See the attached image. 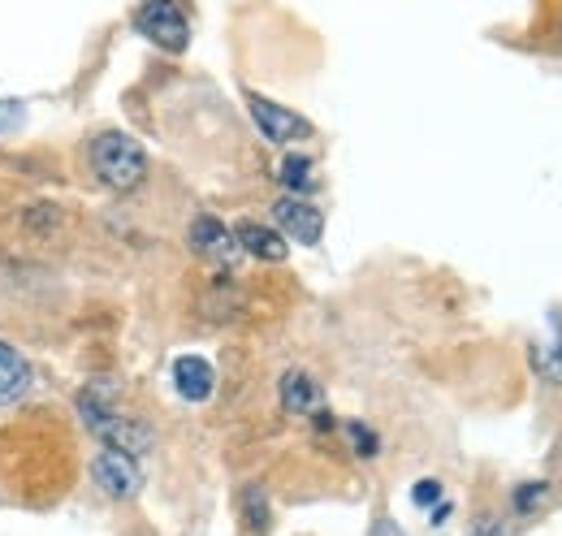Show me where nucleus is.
<instances>
[{"label":"nucleus","mask_w":562,"mask_h":536,"mask_svg":"<svg viewBox=\"0 0 562 536\" xmlns=\"http://www.w3.org/2000/svg\"><path fill=\"white\" fill-rule=\"evenodd\" d=\"M74 411H78V420L87 424V433H91L104 450H122V455L143 459V455L156 446L151 424H143L135 415H122V411H117V386H109V381L82 386L78 399H74Z\"/></svg>","instance_id":"1"},{"label":"nucleus","mask_w":562,"mask_h":536,"mask_svg":"<svg viewBox=\"0 0 562 536\" xmlns=\"http://www.w3.org/2000/svg\"><path fill=\"white\" fill-rule=\"evenodd\" d=\"M87 160H91V174L100 187L109 191H135L147 178V152L135 134L126 131H100L87 147Z\"/></svg>","instance_id":"2"},{"label":"nucleus","mask_w":562,"mask_h":536,"mask_svg":"<svg viewBox=\"0 0 562 536\" xmlns=\"http://www.w3.org/2000/svg\"><path fill=\"white\" fill-rule=\"evenodd\" d=\"M131 26L139 31L147 44L165 48V53H187L191 48V18L182 9V0H143L131 13Z\"/></svg>","instance_id":"3"},{"label":"nucleus","mask_w":562,"mask_h":536,"mask_svg":"<svg viewBox=\"0 0 562 536\" xmlns=\"http://www.w3.org/2000/svg\"><path fill=\"white\" fill-rule=\"evenodd\" d=\"M247 109H251V122H256V131L265 134L269 143H278V147L303 143V138H312V134H316V126H312L303 113L285 109V104L269 100V96H260V91H247Z\"/></svg>","instance_id":"4"},{"label":"nucleus","mask_w":562,"mask_h":536,"mask_svg":"<svg viewBox=\"0 0 562 536\" xmlns=\"http://www.w3.org/2000/svg\"><path fill=\"white\" fill-rule=\"evenodd\" d=\"M87 471H91V484H95L104 498H113V502H131V498H139L143 468H139V459H135V455L100 450Z\"/></svg>","instance_id":"5"},{"label":"nucleus","mask_w":562,"mask_h":536,"mask_svg":"<svg viewBox=\"0 0 562 536\" xmlns=\"http://www.w3.org/2000/svg\"><path fill=\"white\" fill-rule=\"evenodd\" d=\"M273 221L285 234V243H299V247H321L325 238V212L307 196H281L273 203Z\"/></svg>","instance_id":"6"},{"label":"nucleus","mask_w":562,"mask_h":536,"mask_svg":"<svg viewBox=\"0 0 562 536\" xmlns=\"http://www.w3.org/2000/svg\"><path fill=\"white\" fill-rule=\"evenodd\" d=\"M187 247L200 256V260H209L216 268H229L238 260V238H234V230L225 225V221H216L212 212H200L195 221H191V230H187Z\"/></svg>","instance_id":"7"},{"label":"nucleus","mask_w":562,"mask_h":536,"mask_svg":"<svg viewBox=\"0 0 562 536\" xmlns=\"http://www.w3.org/2000/svg\"><path fill=\"white\" fill-rule=\"evenodd\" d=\"M278 394H281V411H285V415L312 420L316 411H325V390H321V381H316L312 372H303V368L281 372Z\"/></svg>","instance_id":"8"},{"label":"nucleus","mask_w":562,"mask_h":536,"mask_svg":"<svg viewBox=\"0 0 562 536\" xmlns=\"http://www.w3.org/2000/svg\"><path fill=\"white\" fill-rule=\"evenodd\" d=\"M173 390H178V399L182 402H209L216 394V372H212V364L204 355H178L173 359Z\"/></svg>","instance_id":"9"},{"label":"nucleus","mask_w":562,"mask_h":536,"mask_svg":"<svg viewBox=\"0 0 562 536\" xmlns=\"http://www.w3.org/2000/svg\"><path fill=\"white\" fill-rule=\"evenodd\" d=\"M35 390V368L26 364V355L0 337V406H13Z\"/></svg>","instance_id":"10"},{"label":"nucleus","mask_w":562,"mask_h":536,"mask_svg":"<svg viewBox=\"0 0 562 536\" xmlns=\"http://www.w3.org/2000/svg\"><path fill=\"white\" fill-rule=\"evenodd\" d=\"M234 238H238V247H243L247 256H256V260H265V265H281V260L290 256V243H285V234H281L278 225L238 221V225H234Z\"/></svg>","instance_id":"11"},{"label":"nucleus","mask_w":562,"mask_h":536,"mask_svg":"<svg viewBox=\"0 0 562 536\" xmlns=\"http://www.w3.org/2000/svg\"><path fill=\"white\" fill-rule=\"evenodd\" d=\"M238 520H243V533L247 536H269L273 511H269L265 484H243V493H238Z\"/></svg>","instance_id":"12"},{"label":"nucleus","mask_w":562,"mask_h":536,"mask_svg":"<svg viewBox=\"0 0 562 536\" xmlns=\"http://www.w3.org/2000/svg\"><path fill=\"white\" fill-rule=\"evenodd\" d=\"M316 165H312V156H303V152H285L278 165V182L290 191V196H312L316 191V174H312Z\"/></svg>","instance_id":"13"},{"label":"nucleus","mask_w":562,"mask_h":536,"mask_svg":"<svg viewBox=\"0 0 562 536\" xmlns=\"http://www.w3.org/2000/svg\"><path fill=\"white\" fill-rule=\"evenodd\" d=\"M342 433H347V442H351V450L359 459H376V455H381V437H376V428H368L363 420H347Z\"/></svg>","instance_id":"14"},{"label":"nucleus","mask_w":562,"mask_h":536,"mask_svg":"<svg viewBox=\"0 0 562 536\" xmlns=\"http://www.w3.org/2000/svg\"><path fill=\"white\" fill-rule=\"evenodd\" d=\"M515 511L519 515H532V511H541L546 502H550V480H524V484H515Z\"/></svg>","instance_id":"15"},{"label":"nucleus","mask_w":562,"mask_h":536,"mask_svg":"<svg viewBox=\"0 0 562 536\" xmlns=\"http://www.w3.org/2000/svg\"><path fill=\"white\" fill-rule=\"evenodd\" d=\"M26 225H31V230H40V234L57 230V225H61V212H57V203H35V208L26 212Z\"/></svg>","instance_id":"16"},{"label":"nucleus","mask_w":562,"mask_h":536,"mask_svg":"<svg viewBox=\"0 0 562 536\" xmlns=\"http://www.w3.org/2000/svg\"><path fill=\"white\" fill-rule=\"evenodd\" d=\"M441 493H446V489H441V480H432V476H424V480L412 484V502L424 506V511H432V506L441 502Z\"/></svg>","instance_id":"17"},{"label":"nucleus","mask_w":562,"mask_h":536,"mask_svg":"<svg viewBox=\"0 0 562 536\" xmlns=\"http://www.w3.org/2000/svg\"><path fill=\"white\" fill-rule=\"evenodd\" d=\"M22 122H26V104L22 100H0V138L13 134Z\"/></svg>","instance_id":"18"},{"label":"nucleus","mask_w":562,"mask_h":536,"mask_svg":"<svg viewBox=\"0 0 562 536\" xmlns=\"http://www.w3.org/2000/svg\"><path fill=\"white\" fill-rule=\"evenodd\" d=\"M368 536H407V533L398 528V520H390V515H376V520H372V528H368Z\"/></svg>","instance_id":"19"},{"label":"nucleus","mask_w":562,"mask_h":536,"mask_svg":"<svg viewBox=\"0 0 562 536\" xmlns=\"http://www.w3.org/2000/svg\"><path fill=\"white\" fill-rule=\"evenodd\" d=\"M450 515H454V506H450V502H437V506H432V520H428V524H432V528H441V524H446Z\"/></svg>","instance_id":"20"},{"label":"nucleus","mask_w":562,"mask_h":536,"mask_svg":"<svg viewBox=\"0 0 562 536\" xmlns=\"http://www.w3.org/2000/svg\"><path fill=\"white\" fill-rule=\"evenodd\" d=\"M472 536H506V533H502V524H493V520H485V524H481V528H476Z\"/></svg>","instance_id":"21"}]
</instances>
